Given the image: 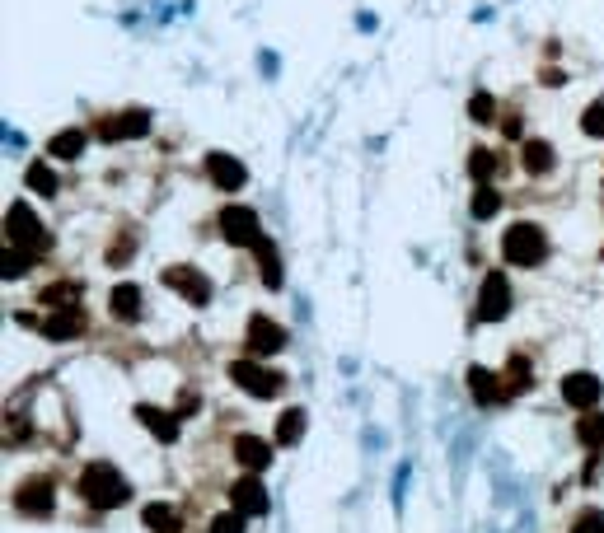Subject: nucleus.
<instances>
[{
    "instance_id": "nucleus-8",
    "label": "nucleus",
    "mask_w": 604,
    "mask_h": 533,
    "mask_svg": "<svg viewBox=\"0 0 604 533\" xmlns=\"http://www.w3.org/2000/svg\"><path fill=\"white\" fill-rule=\"evenodd\" d=\"M600 398H604V384H600L591 370H571V375L562 379V403H567V407L591 412V407H600Z\"/></svg>"
},
{
    "instance_id": "nucleus-4",
    "label": "nucleus",
    "mask_w": 604,
    "mask_h": 533,
    "mask_svg": "<svg viewBox=\"0 0 604 533\" xmlns=\"http://www.w3.org/2000/svg\"><path fill=\"white\" fill-rule=\"evenodd\" d=\"M5 235H10L14 248H28V253H38V248L47 243V229L38 225V215L28 206H19V202L5 211Z\"/></svg>"
},
{
    "instance_id": "nucleus-3",
    "label": "nucleus",
    "mask_w": 604,
    "mask_h": 533,
    "mask_svg": "<svg viewBox=\"0 0 604 533\" xmlns=\"http://www.w3.org/2000/svg\"><path fill=\"white\" fill-rule=\"evenodd\" d=\"M230 379L244 393H253V398H276L282 384H286L282 375L267 370V365H258V360H230Z\"/></svg>"
},
{
    "instance_id": "nucleus-17",
    "label": "nucleus",
    "mask_w": 604,
    "mask_h": 533,
    "mask_svg": "<svg viewBox=\"0 0 604 533\" xmlns=\"http://www.w3.org/2000/svg\"><path fill=\"white\" fill-rule=\"evenodd\" d=\"M235 459H239L249 473H263V468H272V444H267L263 436H239V440H235Z\"/></svg>"
},
{
    "instance_id": "nucleus-25",
    "label": "nucleus",
    "mask_w": 604,
    "mask_h": 533,
    "mask_svg": "<svg viewBox=\"0 0 604 533\" xmlns=\"http://www.w3.org/2000/svg\"><path fill=\"white\" fill-rule=\"evenodd\" d=\"M28 266H34V253H28V248H5V253H0V276L5 281H19Z\"/></svg>"
},
{
    "instance_id": "nucleus-12",
    "label": "nucleus",
    "mask_w": 604,
    "mask_h": 533,
    "mask_svg": "<svg viewBox=\"0 0 604 533\" xmlns=\"http://www.w3.org/2000/svg\"><path fill=\"white\" fill-rule=\"evenodd\" d=\"M206 178L216 182V188H225V192H239L244 182H249V169H244L235 155H225V150H211V155H206Z\"/></svg>"
},
{
    "instance_id": "nucleus-35",
    "label": "nucleus",
    "mask_w": 604,
    "mask_h": 533,
    "mask_svg": "<svg viewBox=\"0 0 604 533\" xmlns=\"http://www.w3.org/2000/svg\"><path fill=\"white\" fill-rule=\"evenodd\" d=\"M132 248H136V239H132V235H127V239H118V243H112V248H108V262H112V266H122V262H132Z\"/></svg>"
},
{
    "instance_id": "nucleus-2",
    "label": "nucleus",
    "mask_w": 604,
    "mask_h": 533,
    "mask_svg": "<svg viewBox=\"0 0 604 533\" xmlns=\"http://www.w3.org/2000/svg\"><path fill=\"white\" fill-rule=\"evenodd\" d=\"M501 253H506V262H515V266H538L548 258V235L538 225H530V220H520V225L506 229Z\"/></svg>"
},
{
    "instance_id": "nucleus-13",
    "label": "nucleus",
    "mask_w": 604,
    "mask_h": 533,
    "mask_svg": "<svg viewBox=\"0 0 604 533\" xmlns=\"http://www.w3.org/2000/svg\"><path fill=\"white\" fill-rule=\"evenodd\" d=\"M468 393H473V403H478V407H497L501 398H511V393H506V379L497 370H487V365H473V370H468Z\"/></svg>"
},
{
    "instance_id": "nucleus-30",
    "label": "nucleus",
    "mask_w": 604,
    "mask_h": 533,
    "mask_svg": "<svg viewBox=\"0 0 604 533\" xmlns=\"http://www.w3.org/2000/svg\"><path fill=\"white\" fill-rule=\"evenodd\" d=\"M24 182L34 188L38 197H52L57 192V174L47 169V164H28V174H24Z\"/></svg>"
},
{
    "instance_id": "nucleus-36",
    "label": "nucleus",
    "mask_w": 604,
    "mask_h": 533,
    "mask_svg": "<svg viewBox=\"0 0 604 533\" xmlns=\"http://www.w3.org/2000/svg\"><path fill=\"white\" fill-rule=\"evenodd\" d=\"M197 407H202V398H192V393H188L183 403H178V416H192V412H197Z\"/></svg>"
},
{
    "instance_id": "nucleus-1",
    "label": "nucleus",
    "mask_w": 604,
    "mask_h": 533,
    "mask_svg": "<svg viewBox=\"0 0 604 533\" xmlns=\"http://www.w3.org/2000/svg\"><path fill=\"white\" fill-rule=\"evenodd\" d=\"M75 487L85 496V506H94V510H118V506H127V496H132V482L112 468V463H85Z\"/></svg>"
},
{
    "instance_id": "nucleus-10",
    "label": "nucleus",
    "mask_w": 604,
    "mask_h": 533,
    "mask_svg": "<svg viewBox=\"0 0 604 533\" xmlns=\"http://www.w3.org/2000/svg\"><path fill=\"white\" fill-rule=\"evenodd\" d=\"M165 286L178 290V295L188 299V305H206V299H211V281L197 272V266H183V262H178V266H165Z\"/></svg>"
},
{
    "instance_id": "nucleus-19",
    "label": "nucleus",
    "mask_w": 604,
    "mask_h": 533,
    "mask_svg": "<svg viewBox=\"0 0 604 533\" xmlns=\"http://www.w3.org/2000/svg\"><path fill=\"white\" fill-rule=\"evenodd\" d=\"M108 309H112V319L136 323V319H141V290H136V286H112V295H108Z\"/></svg>"
},
{
    "instance_id": "nucleus-18",
    "label": "nucleus",
    "mask_w": 604,
    "mask_h": 533,
    "mask_svg": "<svg viewBox=\"0 0 604 533\" xmlns=\"http://www.w3.org/2000/svg\"><path fill=\"white\" fill-rule=\"evenodd\" d=\"M85 141H89L85 127H66V131H57V136L47 141V155L52 159H75L80 150H85Z\"/></svg>"
},
{
    "instance_id": "nucleus-14",
    "label": "nucleus",
    "mask_w": 604,
    "mask_h": 533,
    "mask_svg": "<svg viewBox=\"0 0 604 533\" xmlns=\"http://www.w3.org/2000/svg\"><path fill=\"white\" fill-rule=\"evenodd\" d=\"M230 506H235L239 514H267V487L258 482V473H249V477L235 482V487H230Z\"/></svg>"
},
{
    "instance_id": "nucleus-11",
    "label": "nucleus",
    "mask_w": 604,
    "mask_h": 533,
    "mask_svg": "<svg viewBox=\"0 0 604 533\" xmlns=\"http://www.w3.org/2000/svg\"><path fill=\"white\" fill-rule=\"evenodd\" d=\"M151 131V112L145 108H127V112H112V118L99 122V136L104 141H136Z\"/></svg>"
},
{
    "instance_id": "nucleus-16",
    "label": "nucleus",
    "mask_w": 604,
    "mask_h": 533,
    "mask_svg": "<svg viewBox=\"0 0 604 533\" xmlns=\"http://www.w3.org/2000/svg\"><path fill=\"white\" fill-rule=\"evenodd\" d=\"M136 421L151 430V436L159 440V444H174L178 440V416L174 412H165V407H151V403H141L136 407Z\"/></svg>"
},
{
    "instance_id": "nucleus-32",
    "label": "nucleus",
    "mask_w": 604,
    "mask_h": 533,
    "mask_svg": "<svg viewBox=\"0 0 604 533\" xmlns=\"http://www.w3.org/2000/svg\"><path fill=\"white\" fill-rule=\"evenodd\" d=\"M468 112H473V122H497L492 94H473V98H468Z\"/></svg>"
},
{
    "instance_id": "nucleus-20",
    "label": "nucleus",
    "mask_w": 604,
    "mask_h": 533,
    "mask_svg": "<svg viewBox=\"0 0 604 533\" xmlns=\"http://www.w3.org/2000/svg\"><path fill=\"white\" fill-rule=\"evenodd\" d=\"M141 520L151 533H183V520H178V510L165 506V501H155V506H145L141 510Z\"/></svg>"
},
{
    "instance_id": "nucleus-34",
    "label": "nucleus",
    "mask_w": 604,
    "mask_h": 533,
    "mask_svg": "<svg viewBox=\"0 0 604 533\" xmlns=\"http://www.w3.org/2000/svg\"><path fill=\"white\" fill-rule=\"evenodd\" d=\"M571 533H604V514L600 510H581L577 524H571Z\"/></svg>"
},
{
    "instance_id": "nucleus-29",
    "label": "nucleus",
    "mask_w": 604,
    "mask_h": 533,
    "mask_svg": "<svg viewBox=\"0 0 604 533\" xmlns=\"http://www.w3.org/2000/svg\"><path fill=\"white\" fill-rule=\"evenodd\" d=\"M530 389V360L525 356H511V365H506V393H525Z\"/></svg>"
},
{
    "instance_id": "nucleus-15",
    "label": "nucleus",
    "mask_w": 604,
    "mask_h": 533,
    "mask_svg": "<svg viewBox=\"0 0 604 533\" xmlns=\"http://www.w3.org/2000/svg\"><path fill=\"white\" fill-rule=\"evenodd\" d=\"M85 328H89L85 309H52V313L43 319V337H52V342H71V337H80Z\"/></svg>"
},
{
    "instance_id": "nucleus-28",
    "label": "nucleus",
    "mask_w": 604,
    "mask_h": 533,
    "mask_svg": "<svg viewBox=\"0 0 604 533\" xmlns=\"http://www.w3.org/2000/svg\"><path fill=\"white\" fill-rule=\"evenodd\" d=\"M577 440H581L585 449H600V444H604V416H600V412H585V416H581Z\"/></svg>"
},
{
    "instance_id": "nucleus-7",
    "label": "nucleus",
    "mask_w": 604,
    "mask_h": 533,
    "mask_svg": "<svg viewBox=\"0 0 604 533\" xmlns=\"http://www.w3.org/2000/svg\"><path fill=\"white\" fill-rule=\"evenodd\" d=\"M221 235L239 243V248H258L263 243V229H258V215L249 206H230V211H221Z\"/></svg>"
},
{
    "instance_id": "nucleus-27",
    "label": "nucleus",
    "mask_w": 604,
    "mask_h": 533,
    "mask_svg": "<svg viewBox=\"0 0 604 533\" xmlns=\"http://www.w3.org/2000/svg\"><path fill=\"white\" fill-rule=\"evenodd\" d=\"M253 253H258V272H263L267 286H282V262H276V248L263 239V243L253 248Z\"/></svg>"
},
{
    "instance_id": "nucleus-33",
    "label": "nucleus",
    "mask_w": 604,
    "mask_h": 533,
    "mask_svg": "<svg viewBox=\"0 0 604 533\" xmlns=\"http://www.w3.org/2000/svg\"><path fill=\"white\" fill-rule=\"evenodd\" d=\"M211 533H244V514H239V510L216 514V520H211Z\"/></svg>"
},
{
    "instance_id": "nucleus-5",
    "label": "nucleus",
    "mask_w": 604,
    "mask_h": 533,
    "mask_svg": "<svg viewBox=\"0 0 604 533\" xmlns=\"http://www.w3.org/2000/svg\"><path fill=\"white\" fill-rule=\"evenodd\" d=\"M506 313H511V281L501 272H487L478 290V323H497Z\"/></svg>"
},
{
    "instance_id": "nucleus-21",
    "label": "nucleus",
    "mask_w": 604,
    "mask_h": 533,
    "mask_svg": "<svg viewBox=\"0 0 604 533\" xmlns=\"http://www.w3.org/2000/svg\"><path fill=\"white\" fill-rule=\"evenodd\" d=\"M468 174H473V182H492L501 174V155H497V150H487V145H478L468 155Z\"/></svg>"
},
{
    "instance_id": "nucleus-23",
    "label": "nucleus",
    "mask_w": 604,
    "mask_h": 533,
    "mask_svg": "<svg viewBox=\"0 0 604 533\" xmlns=\"http://www.w3.org/2000/svg\"><path fill=\"white\" fill-rule=\"evenodd\" d=\"M75 295H80V290L71 286V281H52V286H43L38 299H43L47 309H80V299H75Z\"/></svg>"
},
{
    "instance_id": "nucleus-22",
    "label": "nucleus",
    "mask_w": 604,
    "mask_h": 533,
    "mask_svg": "<svg viewBox=\"0 0 604 533\" xmlns=\"http://www.w3.org/2000/svg\"><path fill=\"white\" fill-rule=\"evenodd\" d=\"M305 436V407H286L282 421H276V444H300Z\"/></svg>"
},
{
    "instance_id": "nucleus-6",
    "label": "nucleus",
    "mask_w": 604,
    "mask_h": 533,
    "mask_svg": "<svg viewBox=\"0 0 604 533\" xmlns=\"http://www.w3.org/2000/svg\"><path fill=\"white\" fill-rule=\"evenodd\" d=\"M52 506H57L52 477H24L19 487H14V510L19 514H52Z\"/></svg>"
},
{
    "instance_id": "nucleus-26",
    "label": "nucleus",
    "mask_w": 604,
    "mask_h": 533,
    "mask_svg": "<svg viewBox=\"0 0 604 533\" xmlns=\"http://www.w3.org/2000/svg\"><path fill=\"white\" fill-rule=\"evenodd\" d=\"M525 169L530 174H548L553 169V150H548V141H525Z\"/></svg>"
},
{
    "instance_id": "nucleus-24",
    "label": "nucleus",
    "mask_w": 604,
    "mask_h": 533,
    "mask_svg": "<svg viewBox=\"0 0 604 533\" xmlns=\"http://www.w3.org/2000/svg\"><path fill=\"white\" fill-rule=\"evenodd\" d=\"M501 211V192L492 182H478V192H473V220H492Z\"/></svg>"
},
{
    "instance_id": "nucleus-9",
    "label": "nucleus",
    "mask_w": 604,
    "mask_h": 533,
    "mask_svg": "<svg viewBox=\"0 0 604 533\" xmlns=\"http://www.w3.org/2000/svg\"><path fill=\"white\" fill-rule=\"evenodd\" d=\"M244 342H249L253 356H276V351L286 346V328L272 323L267 313H253V319H249V332H244Z\"/></svg>"
},
{
    "instance_id": "nucleus-31",
    "label": "nucleus",
    "mask_w": 604,
    "mask_h": 533,
    "mask_svg": "<svg viewBox=\"0 0 604 533\" xmlns=\"http://www.w3.org/2000/svg\"><path fill=\"white\" fill-rule=\"evenodd\" d=\"M581 131H585V136H595V141H604V104H591L581 112Z\"/></svg>"
}]
</instances>
